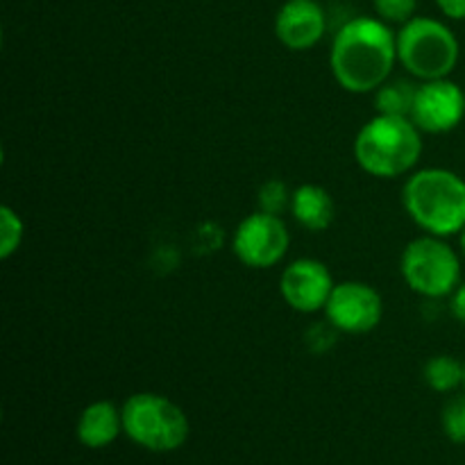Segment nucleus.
<instances>
[{"label":"nucleus","mask_w":465,"mask_h":465,"mask_svg":"<svg viewBox=\"0 0 465 465\" xmlns=\"http://www.w3.org/2000/svg\"><path fill=\"white\" fill-rule=\"evenodd\" d=\"M450 313L454 316V321L461 322V325L465 327V282H461V284L454 289V293L450 295Z\"/></svg>","instance_id":"nucleus-21"},{"label":"nucleus","mask_w":465,"mask_h":465,"mask_svg":"<svg viewBox=\"0 0 465 465\" xmlns=\"http://www.w3.org/2000/svg\"><path fill=\"white\" fill-rule=\"evenodd\" d=\"M123 434L154 454L180 450L189 440L191 425L184 409L162 393H134L123 402Z\"/></svg>","instance_id":"nucleus-5"},{"label":"nucleus","mask_w":465,"mask_h":465,"mask_svg":"<svg viewBox=\"0 0 465 465\" xmlns=\"http://www.w3.org/2000/svg\"><path fill=\"white\" fill-rule=\"evenodd\" d=\"M336 282L325 262L298 257L284 266L280 275V295L289 309L298 313L325 312Z\"/></svg>","instance_id":"nucleus-10"},{"label":"nucleus","mask_w":465,"mask_h":465,"mask_svg":"<svg viewBox=\"0 0 465 465\" xmlns=\"http://www.w3.org/2000/svg\"><path fill=\"white\" fill-rule=\"evenodd\" d=\"M461 59V44L448 23L413 16L398 30V64L418 82L450 77Z\"/></svg>","instance_id":"nucleus-4"},{"label":"nucleus","mask_w":465,"mask_h":465,"mask_svg":"<svg viewBox=\"0 0 465 465\" xmlns=\"http://www.w3.org/2000/svg\"><path fill=\"white\" fill-rule=\"evenodd\" d=\"M291 250V232L284 216L254 212L236 225L232 234V252L243 266L254 271L280 266Z\"/></svg>","instance_id":"nucleus-7"},{"label":"nucleus","mask_w":465,"mask_h":465,"mask_svg":"<svg viewBox=\"0 0 465 465\" xmlns=\"http://www.w3.org/2000/svg\"><path fill=\"white\" fill-rule=\"evenodd\" d=\"M402 207L422 234L459 236L465 227V180L443 166L416 168L404 180Z\"/></svg>","instance_id":"nucleus-2"},{"label":"nucleus","mask_w":465,"mask_h":465,"mask_svg":"<svg viewBox=\"0 0 465 465\" xmlns=\"http://www.w3.org/2000/svg\"><path fill=\"white\" fill-rule=\"evenodd\" d=\"M372 7H375V14L391 23H398V25H404V23L411 21L416 16L418 0H372Z\"/></svg>","instance_id":"nucleus-19"},{"label":"nucleus","mask_w":465,"mask_h":465,"mask_svg":"<svg viewBox=\"0 0 465 465\" xmlns=\"http://www.w3.org/2000/svg\"><path fill=\"white\" fill-rule=\"evenodd\" d=\"M400 275L409 291L427 300H443L463 282L461 252L448 239L420 234L404 245L400 254Z\"/></svg>","instance_id":"nucleus-6"},{"label":"nucleus","mask_w":465,"mask_h":465,"mask_svg":"<svg viewBox=\"0 0 465 465\" xmlns=\"http://www.w3.org/2000/svg\"><path fill=\"white\" fill-rule=\"evenodd\" d=\"M75 434L84 448H109L123 434V411L109 400H95L82 409Z\"/></svg>","instance_id":"nucleus-12"},{"label":"nucleus","mask_w":465,"mask_h":465,"mask_svg":"<svg viewBox=\"0 0 465 465\" xmlns=\"http://www.w3.org/2000/svg\"><path fill=\"white\" fill-rule=\"evenodd\" d=\"M418 80L413 77L391 75L380 89L375 91V114L384 116H411L413 100H416Z\"/></svg>","instance_id":"nucleus-14"},{"label":"nucleus","mask_w":465,"mask_h":465,"mask_svg":"<svg viewBox=\"0 0 465 465\" xmlns=\"http://www.w3.org/2000/svg\"><path fill=\"white\" fill-rule=\"evenodd\" d=\"M425 150L422 132L407 116L375 114L359 127L352 143L357 166L377 180L411 175Z\"/></svg>","instance_id":"nucleus-3"},{"label":"nucleus","mask_w":465,"mask_h":465,"mask_svg":"<svg viewBox=\"0 0 465 465\" xmlns=\"http://www.w3.org/2000/svg\"><path fill=\"white\" fill-rule=\"evenodd\" d=\"M398 66V32L380 16H357L331 39V77L354 95L375 94Z\"/></svg>","instance_id":"nucleus-1"},{"label":"nucleus","mask_w":465,"mask_h":465,"mask_svg":"<svg viewBox=\"0 0 465 465\" xmlns=\"http://www.w3.org/2000/svg\"><path fill=\"white\" fill-rule=\"evenodd\" d=\"M325 318L331 330L341 331V334H371L384 318V298L368 282H336L325 304Z\"/></svg>","instance_id":"nucleus-8"},{"label":"nucleus","mask_w":465,"mask_h":465,"mask_svg":"<svg viewBox=\"0 0 465 465\" xmlns=\"http://www.w3.org/2000/svg\"><path fill=\"white\" fill-rule=\"evenodd\" d=\"M459 252H461V259L465 262V227L461 230V234H459Z\"/></svg>","instance_id":"nucleus-22"},{"label":"nucleus","mask_w":465,"mask_h":465,"mask_svg":"<svg viewBox=\"0 0 465 465\" xmlns=\"http://www.w3.org/2000/svg\"><path fill=\"white\" fill-rule=\"evenodd\" d=\"M23 236H25V225H23L21 213L14 212L9 204H3L0 207V259L3 262L18 252Z\"/></svg>","instance_id":"nucleus-16"},{"label":"nucleus","mask_w":465,"mask_h":465,"mask_svg":"<svg viewBox=\"0 0 465 465\" xmlns=\"http://www.w3.org/2000/svg\"><path fill=\"white\" fill-rule=\"evenodd\" d=\"M291 195H293V191L286 186L284 180L272 177V180L263 182V184L259 186V193H257L259 212L284 216V213L291 209Z\"/></svg>","instance_id":"nucleus-17"},{"label":"nucleus","mask_w":465,"mask_h":465,"mask_svg":"<svg viewBox=\"0 0 465 465\" xmlns=\"http://www.w3.org/2000/svg\"><path fill=\"white\" fill-rule=\"evenodd\" d=\"M327 32V14L318 0H286L275 16V36L291 53L316 48Z\"/></svg>","instance_id":"nucleus-11"},{"label":"nucleus","mask_w":465,"mask_h":465,"mask_svg":"<svg viewBox=\"0 0 465 465\" xmlns=\"http://www.w3.org/2000/svg\"><path fill=\"white\" fill-rule=\"evenodd\" d=\"M434 3L450 21H465V0H434Z\"/></svg>","instance_id":"nucleus-20"},{"label":"nucleus","mask_w":465,"mask_h":465,"mask_svg":"<svg viewBox=\"0 0 465 465\" xmlns=\"http://www.w3.org/2000/svg\"><path fill=\"white\" fill-rule=\"evenodd\" d=\"M289 212L302 230L321 234V232L330 230L331 223H334L336 203L325 186L307 182V184H300L293 189Z\"/></svg>","instance_id":"nucleus-13"},{"label":"nucleus","mask_w":465,"mask_h":465,"mask_svg":"<svg viewBox=\"0 0 465 465\" xmlns=\"http://www.w3.org/2000/svg\"><path fill=\"white\" fill-rule=\"evenodd\" d=\"M465 363V361H463ZM463 391H465V377H463Z\"/></svg>","instance_id":"nucleus-23"},{"label":"nucleus","mask_w":465,"mask_h":465,"mask_svg":"<svg viewBox=\"0 0 465 465\" xmlns=\"http://www.w3.org/2000/svg\"><path fill=\"white\" fill-rule=\"evenodd\" d=\"M463 377L465 363L459 361L454 354H434L422 368V380L434 393H457L459 389H463Z\"/></svg>","instance_id":"nucleus-15"},{"label":"nucleus","mask_w":465,"mask_h":465,"mask_svg":"<svg viewBox=\"0 0 465 465\" xmlns=\"http://www.w3.org/2000/svg\"><path fill=\"white\" fill-rule=\"evenodd\" d=\"M440 427L448 440L454 445H465V391L452 395L440 411Z\"/></svg>","instance_id":"nucleus-18"},{"label":"nucleus","mask_w":465,"mask_h":465,"mask_svg":"<svg viewBox=\"0 0 465 465\" xmlns=\"http://www.w3.org/2000/svg\"><path fill=\"white\" fill-rule=\"evenodd\" d=\"M411 118L422 134H450L465 118V91L452 77L418 82Z\"/></svg>","instance_id":"nucleus-9"}]
</instances>
